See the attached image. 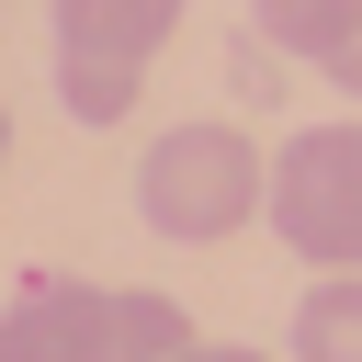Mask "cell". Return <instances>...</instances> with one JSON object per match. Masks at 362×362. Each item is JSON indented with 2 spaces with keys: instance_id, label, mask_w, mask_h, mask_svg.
<instances>
[{
  "instance_id": "1",
  "label": "cell",
  "mask_w": 362,
  "mask_h": 362,
  "mask_svg": "<svg viewBox=\"0 0 362 362\" xmlns=\"http://www.w3.org/2000/svg\"><path fill=\"white\" fill-rule=\"evenodd\" d=\"M136 215L158 226V238H181V249H204V238H238L249 215H272V158L238 136V124H170L158 147H147V170H136Z\"/></svg>"
},
{
  "instance_id": "7",
  "label": "cell",
  "mask_w": 362,
  "mask_h": 362,
  "mask_svg": "<svg viewBox=\"0 0 362 362\" xmlns=\"http://www.w3.org/2000/svg\"><path fill=\"white\" fill-rule=\"evenodd\" d=\"M226 79H238L249 102H272V90H283V57H272L260 34H238V45H226Z\"/></svg>"
},
{
  "instance_id": "11",
  "label": "cell",
  "mask_w": 362,
  "mask_h": 362,
  "mask_svg": "<svg viewBox=\"0 0 362 362\" xmlns=\"http://www.w3.org/2000/svg\"><path fill=\"white\" fill-rule=\"evenodd\" d=\"M0 158H11V113H0Z\"/></svg>"
},
{
  "instance_id": "2",
  "label": "cell",
  "mask_w": 362,
  "mask_h": 362,
  "mask_svg": "<svg viewBox=\"0 0 362 362\" xmlns=\"http://www.w3.org/2000/svg\"><path fill=\"white\" fill-rule=\"evenodd\" d=\"M11 305L57 362H192V317L170 294H113V283H79L45 260L11 283Z\"/></svg>"
},
{
  "instance_id": "4",
  "label": "cell",
  "mask_w": 362,
  "mask_h": 362,
  "mask_svg": "<svg viewBox=\"0 0 362 362\" xmlns=\"http://www.w3.org/2000/svg\"><path fill=\"white\" fill-rule=\"evenodd\" d=\"M272 226L317 272H362V124H305L272 158Z\"/></svg>"
},
{
  "instance_id": "6",
  "label": "cell",
  "mask_w": 362,
  "mask_h": 362,
  "mask_svg": "<svg viewBox=\"0 0 362 362\" xmlns=\"http://www.w3.org/2000/svg\"><path fill=\"white\" fill-rule=\"evenodd\" d=\"M294 362H362V272H328V283H305V305H294V339H283Z\"/></svg>"
},
{
  "instance_id": "8",
  "label": "cell",
  "mask_w": 362,
  "mask_h": 362,
  "mask_svg": "<svg viewBox=\"0 0 362 362\" xmlns=\"http://www.w3.org/2000/svg\"><path fill=\"white\" fill-rule=\"evenodd\" d=\"M0 362H57V351H45L34 328H23V305H0Z\"/></svg>"
},
{
  "instance_id": "10",
  "label": "cell",
  "mask_w": 362,
  "mask_h": 362,
  "mask_svg": "<svg viewBox=\"0 0 362 362\" xmlns=\"http://www.w3.org/2000/svg\"><path fill=\"white\" fill-rule=\"evenodd\" d=\"M192 362H272V351H238V339H192Z\"/></svg>"
},
{
  "instance_id": "9",
  "label": "cell",
  "mask_w": 362,
  "mask_h": 362,
  "mask_svg": "<svg viewBox=\"0 0 362 362\" xmlns=\"http://www.w3.org/2000/svg\"><path fill=\"white\" fill-rule=\"evenodd\" d=\"M328 79H339V90L362 102V11H351V34H339V57H328Z\"/></svg>"
},
{
  "instance_id": "5",
  "label": "cell",
  "mask_w": 362,
  "mask_h": 362,
  "mask_svg": "<svg viewBox=\"0 0 362 362\" xmlns=\"http://www.w3.org/2000/svg\"><path fill=\"white\" fill-rule=\"evenodd\" d=\"M351 11H362V0H249V34H260L283 68H328L339 34H351Z\"/></svg>"
},
{
  "instance_id": "3",
  "label": "cell",
  "mask_w": 362,
  "mask_h": 362,
  "mask_svg": "<svg viewBox=\"0 0 362 362\" xmlns=\"http://www.w3.org/2000/svg\"><path fill=\"white\" fill-rule=\"evenodd\" d=\"M170 23H181V0H57V102L79 124H124Z\"/></svg>"
}]
</instances>
